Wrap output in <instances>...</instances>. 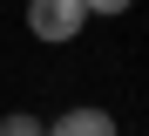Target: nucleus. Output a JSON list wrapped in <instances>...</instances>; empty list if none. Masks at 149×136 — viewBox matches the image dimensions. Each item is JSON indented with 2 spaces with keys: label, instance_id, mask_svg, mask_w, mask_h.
<instances>
[{
  "label": "nucleus",
  "instance_id": "nucleus-3",
  "mask_svg": "<svg viewBox=\"0 0 149 136\" xmlns=\"http://www.w3.org/2000/svg\"><path fill=\"white\" fill-rule=\"evenodd\" d=\"M0 136H47V123L34 109H7V116H0Z\"/></svg>",
  "mask_w": 149,
  "mask_h": 136
},
{
  "label": "nucleus",
  "instance_id": "nucleus-1",
  "mask_svg": "<svg viewBox=\"0 0 149 136\" xmlns=\"http://www.w3.org/2000/svg\"><path fill=\"white\" fill-rule=\"evenodd\" d=\"M81 27H88V7H81V0H27V34L34 41L68 48V41H81Z\"/></svg>",
  "mask_w": 149,
  "mask_h": 136
},
{
  "label": "nucleus",
  "instance_id": "nucleus-2",
  "mask_svg": "<svg viewBox=\"0 0 149 136\" xmlns=\"http://www.w3.org/2000/svg\"><path fill=\"white\" fill-rule=\"evenodd\" d=\"M47 136H115V116L81 102V109H61V116L47 123Z\"/></svg>",
  "mask_w": 149,
  "mask_h": 136
},
{
  "label": "nucleus",
  "instance_id": "nucleus-4",
  "mask_svg": "<svg viewBox=\"0 0 149 136\" xmlns=\"http://www.w3.org/2000/svg\"><path fill=\"white\" fill-rule=\"evenodd\" d=\"M81 7H88L95 20H115V14H129V7H136V0H81Z\"/></svg>",
  "mask_w": 149,
  "mask_h": 136
}]
</instances>
